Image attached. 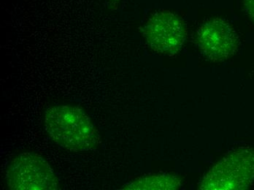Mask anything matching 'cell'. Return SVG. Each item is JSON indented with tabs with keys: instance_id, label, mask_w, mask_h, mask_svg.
<instances>
[{
	"instance_id": "3",
	"label": "cell",
	"mask_w": 254,
	"mask_h": 190,
	"mask_svg": "<svg viewBox=\"0 0 254 190\" xmlns=\"http://www.w3.org/2000/svg\"><path fill=\"white\" fill-rule=\"evenodd\" d=\"M254 180V149L230 153L205 176L202 190H243Z\"/></svg>"
},
{
	"instance_id": "6",
	"label": "cell",
	"mask_w": 254,
	"mask_h": 190,
	"mask_svg": "<svg viewBox=\"0 0 254 190\" xmlns=\"http://www.w3.org/2000/svg\"><path fill=\"white\" fill-rule=\"evenodd\" d=\"M180 186L177 177L170 174H158L140 178L124 187L125 190H176Z\"/></svg>"
},
{
	"instance_id": "7",
	"label": "cell",
	"mask_w": 254,
	"mask_h": 190,
	"mask_svg": "<svg viewBox=\"0 0 254 190\" xmlns=\"http://www.w3.org/2000/svg\"><path fill=\"white\" fill-rule=\"evenodd\" d=\"M244 7L246 13L254 23V0H244Z\"/></svg>"
},
{
	"instance_id": "5",
	"label": "cell",
	"mask_w": 254,
	"mask_h": 190,
	"mask_svg": "<svg viewBox=\"0 0 254 190\" xmlns=\"http://www.w3.org/2000/svg\"><path fill=\"white\" fill-rule=\"evenodd\" d=\"M196 41L201 52L213 62H224L238 50L240 39L236 31L225 20L213 18L198 29Z\"/></svg>"
},
{
	"instance_id": "2",
	"label": "cell",
	"mask_w": 254,
	"mask_h": 190,
	"mask_svg": "<svg viewBox=\"0 0 254 190\" xmlns=\"http://www.w3.org/2000/svg\"><path fill=\"white\" fill-rule=\"evenodd\" d=\"M10 190H56L59 181L49 163L34 152H24L11 160L6 171Z\"/></svg>"
},
{
	"instance_id": "8",
	"label": "cell",
	"mask_w": 254,
	"mask_h": 190,
	"mask_svg": "<svg viewBox=\"0 0 254 190\" xmlns=\"http://www.w3.org/2000/svg\"><path fill=\"white\" fill-rule=\"evenodd\" d=\"M120 1L121 0H107L110 7L112 9H116L118 5H119V3Z\"/></svg>"
},
{
	"instance_id": "4",
	"label": "cell",
	"mask_w": 254,
	"mask_h": 190,
	"mask_svg": "<svg viewBox=\"0 0 254 190\" xmlns=\"http://www.w3.org/2000/svg\"><path fill=\"white\" fill-rule=\"evenodd\" d=\"M142 30L148 46L160 55H176L187 40V27L183 20L166 10L153 14Z\"/></svg>"
},
{
	"instance_id": "1",
	"label": "cell",
	"mask_w": 254,
	"mask_h": 190,
	"mask_svg": "<svg viewBox=\"0 0 254 190\" xmlns=\"http://www.w3.org/2000/svg\"><path fill=\"white\" fill-rule=\"evenodd\" d=\"M45 127L57 144L71 151H89L100 141L97 127L83 110L70 105H58L46 110Z\"/></svg>"
}]
</instances>
